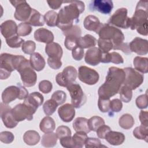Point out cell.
<instances>
[{
	"label": "cell",
	"instance_id": "1",
	"mask_svg": "<svg viewBox=\"0 0 148 148\" xmlns=\"http://www.w3.org/2000/svg\"><path fill=\"white\" fill-rule=\"evenodd\" d=\"M125 78V73L123 69L112 66L109 68L106 80L98 91L99 98L110 99L117 94L123 84Z\"/></svg>",
	"mask_w": 148,
	"mask_h": 148
},
{
	"label": "cell",
	"instance_id": "2",
	"mask_svg": "<svg viewBox=\"0 0 148 148\" xmlns=\"http://www.w3.org/2000/svg\"><path fill=\"white\" fill-rule=\"evenodd\" d=\"M63 3H69V5L60 9L58 13L57 26L62 31L71 28L73 21H79V16L85 9L84 3L81 1H64Z\"/></svg>",
	"mask_w": 148,
	"mask_h": 148
},
{
	"label": "cell",
	"instance_id": "3",
	"mask_svg": "<svg viewBox=\"0 0 148 148\" xmlns=\"http://www.w3.org/2000/svg\"><path fill=\"white\" fill-rule=\"evenodd\" d=\"M147 1H140L138 2L134 14L131 18L130 27L144 36L147 35Z\"/></svg>",
	"mask_w": 148,
	"mask_h": 148
},
{
	"label": "cell",
	"instance_id": "4",
	"mask_svg": "<svg viewBox=\"0 0 148 148\" xmlns=\"http://www.w3.org/2000/svg\"><path fill=\"white\" fill-rule=\"evenodd\" d=\"M100 39L110 40L113 44V47L124 42V35L122 31L109 24H102L97 32Z\"/></svg>",
	"mask_w": 148,
	"mask_h": 148
},
{
	"label": "cell",
	"instance_id": "5",
	"mask_svg": "<svg viewBox=\"0 0 148 148\" xmlns=\"http://www.w3.org/2000/svg\"><path fill=\"white\" fill-rule=\"evenodd\" d=\"M17 71L20 74L21 79L24 86L29 87L34 86L36 84L37 75L31 66L29 60L25 58L19 65Z\"/></svg>",
	"mask_w": 148,
	"mask_h": 148
},
{
	"label": "cell",
	"instance_id": "6",
	"mask_svg": "<svg viewBox=\"0 0 148 148\" xmlns=\"http://www.w3.org/2000/svg\"><path fill=\"white\" fill-rule=\"evenodd\" d=\"M128 10L125 8L118 9L110 17L109 24L118 28L127 29L130 27L131 18L127 16Z\"/></svg>",
	"mask_w": 148,
	"mask_h": 148
},
{
	"label": "cell",
	"instance_id": "7",
	"mask_svg": "<svg viewBox=\"0 0 148 148\" xmlns=\"http://www.w3.org/2000/svg\"><path fill=\"white\" fill-rule=\"evenodd\" d=\"M125 73V78L123 84L132 90L139 87L143 83L144 76L139 72L131 67L123 69Z\"/></svg>",
	"mask_w": 148,
	"mask_h": 148
},
{
	"label": "cell",
	"instance_id": "8",
	"mask_svg": "<svg viewBox=\"0 0 148 148\" xmlns=\"http://www.w3.org/2000/svg\"><path fill=\"white\" fill-rule=\"evenodd\" d=\"M10 2L16 8L14 14V18L21 21L26 22L29 18L32 8L25 1H10Z\"/></svg>",
	"mask_w": 148,
	"mask_h": 148
},
{
	"label": "cell",
	"instance_id": "9",
	"mask_svg": "<svg viewBox=\"0 0 148 148\" xmlns=\"http://www.w3.org/2000/svg\"><path fill=\"white\" fill-rule=\"evenodd\" d=\"M71 97L72 105L75 108H80L86 102V97L82 89L81 86L77 83H72L67 87Z\"/></svg>",
	"mask_w": 148,
	"mask_h": 148
},
{
	"label": "cell",
	"instance_id": "10",
	"mask_svg": "<svg viewBox=\"0 0 148 148\" xmlns=\"http://www.w3.org/2000/svg\"><path fill=\"white\" fill-rule=\"evenodd\" d=\"M76 77L77 71L75 68L72 66H68L63 69L62 72L57 75L56 80L59 86L67 87L75 81Z\"/></svg>",
	"mask_w": 148,
	"mask_h": 148
},
{
	"label": "cell",
	"instance_id": "11",
	"mask_svg": "<svg viewBox=\"0 0 148 148\" xmlns=\"http://www.w3.org/2000/svg\"><path fill=\"white\" fill-rule=\"evenodd\" d=\"M14 55L8 53H2L0 58V78L1 80L8 79L11 72L14 71L13 64Z\"/></svg>",
	"mask_w": 148,
	"mask_h": 148
},
{
	"label": "cell",
	"instance_id": "12",
	"mask_svg": "<svg viewBox=\"0 0 148 148\" xmlns=\"http://www.w3.org/2000/svg\"><path fill=\"white\" fill-rule=\"evenodd\" d=\"M78 77L85 84L94 85L98 82L99 76L94 69L86 66H80L78 70Z\"/></svg>",
	"mask_w": 148,
	"mask_h": 148
},
{
	"label": "cell",
	"instance_id": "13",
	"mask_svg": "<svg viewBox=\"0 0 148 148\" xmlns=\"http://www.w3.org/2000/svg\"><path fill=\"white\" fill-rule=\"evenodd\" d=\"M12 114L16 121H20L27 120L30 121L33 119V114L35 113L25 103H19L16 105L11 110Z\"/></svg>",
	"mask_w": 148,
	"mask_h": 148
},
{
	"label": "cell",
	"instance_id": "14",
	"mask_svg": "<svg viewBox=\"0 0 148 148\" xmlns=\"http://www.w3.org/2000/svg\"><path fill=\"white\" fill-rule=\"evenodd\" d=\"M113 8V3L110 0H94L89 4L91 11H97L104 14H109Z\"/></svg>",
	"mask_w": 148,
	"mask_h": 148
},
{
	"label": "cell",
	"instance_id": "15",
	"mask_svg": "<svg viewBox=\"0 0 148 148\" xmlns=\"http://www.w3.org/2000/svg\"><path fill=\"white\" fill-rule=\"evenodd\" d=\"M11 110L12 108L8 104L1 103V118L5 126L8 128H13L18 124L14 119Z\"/></svg>",
	"mask_w": 148,
	"mask_h": 148
},
{
	"label": "cell",
	"instance_id": "16",
	"mask_svg": "<svg viewBox=\"0 0 148 148\" xmlns=\"http://www.w3.org/2000/svg\"><path fill=\"white\" fill-rule=\"evenodd\" d=\"M129 46L131 51L138 55H145L148 52V44L146 39L136 37L129 43Z\"/></svg>",
	"mask_w": 148,
	"mask_h": 148
},
{
	"label": "cell",
	"instance_id": "17",
	"mask_svg": "<svg viewBox=\"0 0 148 148\" xmlns=\"http://www.w3.org/2000/svg\"><path fill=\"white\" fill-rule=\"evenodd\" d=\"M102 51L97 47L89 49L86 53L85 62L90 65L95 66L98 65L101 61Z\"/></svg>",
	"mask_w": 148,
	"mask_h": 148
},
{
	"label": "cell",
	"instance_id": "18",
	"mask_svg": "<svg viewBox=\"0 0 148 148\" xmlns=\"http://www.w3.org/2000/svg\"><path fill=\"white\" fill-rule=\"evenodd\" d=\"M43 100L44 98L40 93L34 92L28 95L23 103L35 113L37 109L43 103Z\"/></svg>",
	"mask_w": 148,
	"mask_h": 148
},
{
	"label": "cell",
	"instance_id": "19",
	"mask_svg": "<svg viewBox=\"0 0 148 148\" xmlns=\"http://www.w3.org/2000/svg\"><path fill=\"white\" fill-rule=\"evenodd\" d=\"M20 94V88L17 85L10 86L6 88L2 94V99L4 103L8 104L18 98Z\"/></svg>",
	"mask_w": 148,
	"mask_h": 148
},
{
	"label": "cell",
	"instance_id": "20",
	"mask_svg": "<svg viewBox=\"0 0 148 148\" xmlns=\"http://www.w3.org/2000/svg\"><path fill=\"white\" fill-rule=\"evenodd\" d=\"M58 113L60 118L64 122H70L75 116V108L72 104L66 103L58 108Z\"/></svg>",
	"mask_w": 148,
	"mask_h": 148
},
{
	"label": "cell",
	"instance_id": "21",
	"mask_svg": "<svg viewBox=\"0 0 148 148\" xmlns=\"http://www.w3.org/2000/svg\"><path fill=\"white\" fill-rule=\"evenodd\" d=\"M1 32L5 39H8L17 35V25L16 23L12 20L4 21L0 26Z\"/></svg>",
	"mask_w": 148,
	"mask_h": 148
},
{
	"label": "cell",
	"instance_id": "22",
	"mask_svg": "<svg viewBox=\"0 0 148 148\" xmlns=\"http://www.w3.org/2000/svg\"><path fill=\"white\" fill-rule=\"evenodd\" d=\"M34 38L38 42L49 44L53 42L54 35L49 29L40 28L35 31Z\"/></svg>",
	"mask_w": 148,
	"mask_h": 148
},
{
	"label": "cell",
	"instance_id": "23",
	"mask_svg": "<svg viewBox=\"0 0 148 148\" xmlns=\"http://www.w3.org/2000/svg\"><path fill=\"white\" fill-rule=\"evenodd\" d=\"M45 52L50 58H58L61 60L63 51L61 46L56 42L47 44L45 47Z\"/></svg>",
	"mask_w": 148,
	"mask_h": 148
},
{
	"label": "cell",
	"instance_id": "24",
	"mask_svg": "<svg viewBox=\"0 0 148 148\" xmlns=\"http://www.w3.org/2000/svg\"><path fill=\"white\" fill-rule=\"evenodd\" d=\"M105 139L109 144L117 146L121 145L124 142L125 136L122 132L110 130L106 134Z\"/></svg>",
	"mask_w": 148,
	"mask_h": 148
},
{
	"label": "cell",
	"instance_id": "25",
	"mask_svg": "<svg viewBox=\"0 0 148 148\" xmlns=\"http://www.w3.org/2000/svg\"><path fill=\"white\" fill-rule=\"evenodd\" d=\"M83 24L85 29L87 30L94 31L97 33L101 27L102 23H100L99 20L96 16L94 15H88L84 18Z\"/></svg>",
	"mask_w": 148,
	"mask_h": 148
},
{
	"label": "cell",
	"instance_id": "26",
	"mask_svg": "<svg viewBox=\"0 0 148 148\" xmlns=\"http://www.w3.org/2000/svg\"><path fill=\"white\" fill-rule=\"evenodd\" d=\"M29 61L32 68L36 71L43 70L45 66V59L39 53L35 52L31 54Z\"/></svg>",
	"mask_w": 148,
	"mask_h": 148
},
{
	"label": "cell",
	"instance_id": "27",
	"mask_svg": "<svg viewBox=\"0 0 148 148\" xmlns=\"http://www.w3.org/2000/svg\"><path fill=\"white\" fill-rule=\"evenodd\" d=\"M101 62L109 63L112 62L116 64H122L124 62V60L121 56L115 51L112 53L102 52Z\"/></svg>",
	"mask_w": 148,
	"mask_h": 148
},
{
	"label": "cell",
	"instance_id": "28",
	"mask_svg": "<svg viewBox=\"0 0 148 148\" xmlns=\"http://www.w3.org/2000/svg\"><path fill=\"white\" fill-rule=\"evenodd\" d=\"M97 43V40L95 37L90 34H87L84 36H80L78 39L77 46L82 49H88L94 47Z\"/></svg>",
	"mask_w": 148,
	"mask_h": 148
},
{
	"label": "cell",
	"instance_id": "29",
	"mask_svg": "<svg viewBox=\"0 0 148 148\" xmlns=\"http://www.w3.org/2000/svg\"><path fill=\"white\" fill-rule=\"evenodd\" d=\"M44 16L42 15L38 11L32 9L31 14L29 19L25 22L30 25L35 27H41L45 24Z\"/></svg>",
	"mask_w": 148,
	"mask_h": 148
},
{
	"label": "cell",
	"instance_id": "30",
	"mask_svg": "<svg viewBox=\"0 0 148 148\" xmlns=\"http://www.w3.org/2000/svg\"><path fill=\"white\" fill-rule=\"evenodd\" d=\"M135 69L142 73L148 72V59L146 57L136 56L133 61Z\"/></svg>",
	"mask_w": 148,
	"mask_h": 148
},
{
	"label": "cell",
	"instance_id": "31",
	"mask_svg": "<svg viewBox=\"0 0 148 148\" xmlns=\"http://www.w3.org/2000/svg\"><path fill=\"white\" fill-rule=\"evenodd\" d=\"M39 128L40 131L44 133L51 132L56 128L55 121L51 117L46 116L41 120Z\"/></svg>",
	"mask_w": 148,
	"mask_h": 148
},
{
	"label": "cell",
	"instance_id": "32",
	"mask_svg": "<svg viewBox=\"0 0 148 148\" xmlns=\"http://www.w3.org/2000/svg\"><path fill=\"white\" fill-rule=\"evenodd\" d=\"M73 128L76 132L83 131L86 134L90 132L88 124V119L85 117H77L73 123Z\"/></svg>",
	"mask_w": 148,
	"mask_h": 148
},
{
	"label": "cell",
	"instance_id": "33",
	"mask_svg": "<svg viewBox=\"0 0 148 148\" xmlns=\"http://www.w3.org/2000/svg\"><path fill=\"white\" fill-rule=\"evenodd\" d=\"M40 135L38 132L34 130H29L26 131L23 136L24 142L30 146L36 145L40 140Z\"/></svg>",
	"mask_w": 148,
	"mask_h": 148
},
{
	"label": "cell",
	"instance_id": "34",
	"mask_svg": "<svg viewBox=\"0 0 148 148\" xmlns=\"http://www.w3.org/2000/svg\"><path fill=\"white\" fill-rule=\"evenodd\" d=\"M57 136L56 133L53 132L49 133H45L42 136L41 145L46 147H51L54 146L57 141Z\"/></svg>",
	"mask_w": 148,
	"mask_h": 148
},
{
	"label": "cell",
	"instance_id": "35",
	"mask_svg": "<svg viewBox=\"0 0 148 148\" xmlns=\"http://www.w3.org/2000/svg\"><path fill=\"white\" fill-rule=\"evenodd\" d=\"M135 121L133 117L128 113L123 114L119 119V125L123 129L129 130L134 125Z\"/></svg>",
	"mask_w": 148,
	"mask_h": 148
},
{
	"label": "cell",
	"instance_id": "36",
	"mask_svg": "<svg viewBox=\"0 0 148 148\" xmlns=\"http://www.w3.org/2000/svg\"><path fill=\"white\" fill-rule=\"evenodd\" d=\"M86 132L83 131L76 132L72 136L73 142L75 145V148H82L85 145L86 140L87 138Z\"/></svg>",
	"mask_w": 148,
	"mask_h": 148
},
{
	"label": "cell",
	"instance_id": "37",
	"mask_svg": "<svg viewBox=\"0 0 148 148\" xmlns=\"http://www.w3.org/2000/svg\"><path fill=\"white\" fill-rule=\"evenodd\" d=\"M134 136L140 140H145L147 142L148 139V128L142 125L136 127L133 131Z\"/></svg>",
	"mask_w": 148,
	"mask_h": 148
},
{
	"label": "cell",
	"instance_id": "38",
	"mask_svg": "<svg viewBox=\"0 0 148 148\" xmlns=\"http://www.w3.org/2000/svg\"><path fill=\"white\" fill-rule=\"evenodd\" d=\"M45 21L49 27H55L57 25L58 13L53 10H49L44 15Z\"/></svg>",
	"mask_w": 148,
	"mask_h": 148
},
{
	"label": "cell",
	"instance_id": "39",
	"mask_svg": "<svg viewBox=\"0 0 148 148\" xmlns=\"http://www.w3.org/2000/svg\"><path fill=\"white\" fill-rule=\"evenodd\" d=\"M88 124L90 131H96L99 127L105 124V121L102 117L95 116L88 120Z\"/></svg>",
	"mask_w": 148,
	"mask_h": 148
},
{
	"label": "cell",
	"instance_id": "40",
	"mask_svg": "<svg viewBox=\"0 0 148 148\" xmlns=\"http://www.w3.org/2000/svg\"><path fill=\"white\" fill-rule=\"evenodd\" d=\"M120 97L121 101L128 103L129 102L132 97V90L128 87L123 85L121 87L119 90Z\"/></svg>",
	"mask_w": 148,
	"mask_h": 148
},
{
	"label": "cell",
	"instance_id": "41",
	"mask_svg": "<svg viewBox=\"0 0 148 148\" xmlns=\"http://www.w3.org/2000/svg\"><path fill=\"white\" fill-rule=\"evenodd\" d=\"M58 106V104L54 100L52 99H49L46 101L43 105L44 113L46 116H50L55 112Z\"/></svg>",
	"mask_w": 148,
	"mask_h": 148
},
{
	"label": "cell",
	"instance_id": "42",
	"mask_svg": "<svg viewBox=\"0 0 148 148\" xmlns=\"http://www.w3.org/2000/svg\"><path fill=\"white\" fill-rule=\"evenodd\" d=\"M6 42L11 48H18L22 46L24 41L18 35H16L8 39H6Z\"/></svg>",
	"mask_w": 148,
	"mask_h": 148
},
{
	"label": "cell",
	"instance_id": "43",
	"mask_svg": "<svg viewBox=\"0 0 148 148\" xmlns=\"http://www.w3.org/2000/svg\"><path fill=\"white\" fill-rule=\"evenodd\" d=\"M32 30V28L30 25L25 22L21 23L17 26V34L18 36H25L29 35Z\"/></svg>",
	"mask_w": 148,
	"mask_h": 148
},
{
	"label": "cell",
	"instance_id": "44",
	"mask_svg": "<svg viewBox=\"0 0 148 148\" xmlns=\"http://www.w3.org/2000/svg\"><path fill=\"white\" fill-rule=\"evenodd\" d=\"M97 43L98 45V48L102 52L108 53L109 52V51L113 49V44L110 40L99 38Z\"/></svg>",
	"mask_w": 148,
	"mask_h": 148
},
{
	"label": "cell",
	"instance_id": "45",
	"mask_svg": "<svg viewBox=\"0 0 148 148\" xmlns=\"http://www.w3.org/2000/svg\"><path fill=\"white\" fill-rule=\"evenodd\" d=\"M79 38L74 35H67L66 36L64 45L65 47L69 50H72L77 46V41Z\"/></svg>",
	"mask_w": 148,
	"mask_h": 148
},
{
	"label": "cell",
	"instance_id": "46",
	"mask_svg": "<svg viewBox=\"0 0 148 148\" xmlns=\"http://www.w3.org/2000/svg\"><path fill=\"white\" fill-rule=\"evenodd\" d=\"M51 99L54 100L58 104V105H62L66 101V94L63 91L57 90L52 94Z\"/></svg>",
	"mask_w": 148,
	"mask_h": 148
},
{
	"label": "cell",
	"instance_id": "47",
	"mask_svg": "<svg viewBox=\"0 0 148 148\" xmlns=\"http://www.w3.org/2000/svg\"><path fill=\"white\" fill-rule=\"evenodd\" d=\"M36 49V44L32 40H27L24 42L22 46V51L27 54H32Z\"/></svg>",
	"mask_w": 148,
	"mask_h": 148
},
{
	"label": "cell",
	"instance_id": "48",
	"mask_svg": "<svg viewBox=\"0 0 148 148\" xmlns=\"http://www.w3.org/2000/svg\"><path fill=\"white\" fill-rule=\"evenodd\" d=\"M110 99H103L99 97L98 106L100 111L103 113H106L110 111Z\"/></svg>",
	"mask_w": 148,
	"mask_h": 148
},
{
	"label": "cell",
	"instance_id": "49",
	"mask_svg": "<svg viewBox=\"0 0 148 148\" xmlns=\"http://www.w3.org/2000/svg\"><path fill=\"white\" fill-rule=\"evenodd\" d=\"M52 83L47 80H43L41 81L39 84V90L44 94L49 93L52 90Z\"/></svg>",
	"mask_w": 148,
	"mask_h": 148
},
{
	"label": "cell",
	"instance_id": "50",
	"mask_svg": "<svg viewBox=\"0 0 148 148\" xmlns=\"http://www.w3.org/2000/svg\"><path fill=\"white\" fill-rule=\"evenodd\" d=\"M56 134L57 138L58 139H61V138L71 136V131L69 128L65 125H61L59 126L56 130Z\"/></svg>",
	"mask_w": 148,
	"mask_h": 148
},
{
	"label": "cell",
	"instance_id": "51",
	"mask_svg": "<svg viewBox=\"0 0 148 148\" xmlns=\"http://www.w3.org/2000/svg\"><path fill=\"white\" fill-rule=\"evenodd\" d=\"M14 135L11 132L3 131L0 133V140L4 143H11L14 140Z\"/></svg>",
	"mask_w": 148,
	"mask_h": 148
},
{
	"label": "cell",
	"instance_id": "52",
	"mask_svg": "<svg viewBox=\"0 0 148 148\" xmlns=\"http://www.w3.org/2000/svg\"><path fill=\"white\" fill-rule=\"evenodd\" d=\"M62 32H63V34L65 36L67 35H74L78 38H80L82 34V31L80 28L76 25H74L69 29L64 31Z\"/></svg>",
	"mask_w": 148,
	"mask_h": 148
},
{
	"label": "cell",
	"instance_id": "53",
	"mask_svg": "<svg viewBox=\"0 0 148 148\" xmlns=\"http://www.w3.org/2000/svg\"><path fill=\"white\" fill-rule=\"evenodd\" d=\"M136 105L139 109H146L147 107V93L139 95L136 99Z\"/></svg>",
	"mask_w": 148,
	"mask_h": 148
},
{
	"label": "cell",
	"instance_id": "54",
	"mask_svg": "<svg viewBox=\"0 0 148 148\" xmlns=\"http://www.w3.org/2000/svg\"><path fill=\"white\" fill-rule=\"evenodd\" d=\"M103 146L101 145V140L95 138H87L85 142V147L86 148L101 147Z\"/></svg>",
	"mask_w": 148,
	"mask_h": 148
},
{
	"label": "cell",
	"instance_id": "55",
	"mask_svg": "<svg viewBox=\"0 0 148 148\" xmlns=\"http://www.w3.org/2000/svg\"><path fill=\"white\" fill-rule=\"evenodd\" d=\"M123 108V103L119 99H113L110 102V110L112 112H119Z\"/></svg>",
	"mask_w": 148,
	"mask_h": 148
},
{
	"label": "cell",
	"instance_id": "56",
	"mask_svg": "<svg viewBox=\"0 0 148 148\" xmlns=\"http://www.w3.org/2000/svg\"><path fill=\"white\" fill-rule=\"evenodd\" d=\"M60 142L61 146L66 148H75V145L71 136H67L60 139Z\"/></svg>",
	"mask_w": 148,
	"mask_h": 148
},
{
	"label": "cell",
	"instance_id": "57",
	"mask_svg": "<svg viewBox=\"0 0 148 148\" xmlns=\"http://www.w3.org/2000/svg\"><path fill=\"white\" fill-rule=\"evenodd\" d=\"M84 49L77 46L72 51V57L76 61H80L84 57Z\"/></svg>",
	"mask_w": 148,
	"mask_h": 148
},
{
	"label": "cell",
	"instance_id": "58",
	"mask_svg": "<svg viewBox=\"0 0 148 148\" xmlns=\"http://www.w3.org/2000/svg\"><path fill=\"white\" fill-rule=\"evenodd\" d=\"M47 64L49 66L53 69H58L62 66L61 60L58 58H53L49 57L47 59Z\"/></svg>",
	"mask_w": 148,
	"mask_h": 148
},
{
	"label": "cell",
	"instance_id": "59",
	"mask_svg": "<svg viewBox=\"0 0 148 148\" xmlns=\"http://www.w3.org/2000/svg\"><path fill=\"white\" fill-rule=\"evenodd\" d=\"M111 130V128L106 125H102L101 127H99L97 130L96 131L97 136L98 138L101 139H105V137L106 135V134Z\"/></svg>",
	"mask_w": 148,
	"mask_h": 148
},
{
	"label": "cell",
	"instance_id": "60",
	"mask_svg": "<svg viewBox=\"0 0 148 148\" xmlns=\"http://www.w3.org/2000/svg\"><path fill=\"white\" fill-rule=\"evenodd\" d=\"M139 118L141 123V124L145 127H148V112L147 111L141 110L139 113Z\"/></svg>",
	"mask_w": 148,
	"mask_h": 148
},
{
	"label": "cell",
	"instance_id": "61",
	"mask_svg": "<svg viewBox=\"0 0 148 148\" xmlns=\"http://www.w3.org/2000/svg\"><path fill=\"white\" fill-rule=\"evenodd\" d=\"M113 50H121L123 52L125 53V54H131L132 52L130 50V46H129V43H122L120 45L114 47L113 48Z\"/></svg>",
	"mask_w": 148,
	"mask_h": 148
},
{
	"label": "cell",
	"instance_id": "62",
	"mask_svg": "<svg viewBox=\"0 0 148 148\" xmlns=\"http://www.w3.org/2000/svg\"><path fill=\"white\" fill-rule=\"evenodd\" d=\"M49 7L54 10H57L60 8L64 1H47Z\"/></svg>",
	"mask_w": 148,
	"mask_h": 148
},
{
	"label": "cell",
	"instance_id": "63",
	"mask_svg": "<svg viewBox=\"0 0 148 148\" xmlns=\"http://www.w3.org/2000/svg\"><path fill=\"white\" fill-rule=\"evenodd\" d=\"M17 86L20 88V96H19L18 99H19L20 100L25 99L28 97V95H29L28 90L24 87L22 86L20 84V83H17Z\"/></svg>",
	"mask_w": 148,
	"mask_h": 148
}]
</instances>
